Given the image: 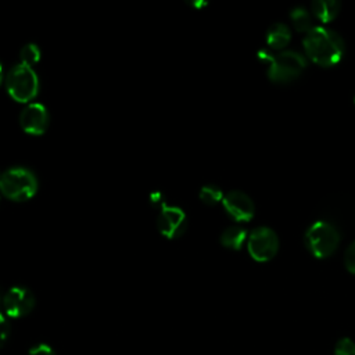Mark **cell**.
I'll list each match as a JSON object with an SVG mask.
<instances>
[{
	"mask_svg": "<svg viewBox=\"0 0 355 355\" xmlns=\"http://www.w3.org/2000/svg\"><path fill=\"white\" fill-rule=\"evenodd\" d=\"M305 55L319 67H333L338 64L345 53L344 39L333 29L313 26L302 39Z\"/></svg>",
	"mask_w": 355,
	"mask_h": 355,
	"instance_id": "obj_1",
	"label": "cell"
},
{
	"mask_svg": "<svg viewBox=\"0 0 355 355\" xmlns=\"http://www.w3.org/2000/svg\"><path fill=\"white\" fill-rule=\"evenodd\" d=\"M258 57L266 65L269 80L280 85L298 79L308 65L306 57L295 50H283L277 54L270 50H261Z\"/></svg>",
	"mask_w": 355,
	"mask_h": 355,
	"instance_id": "obj_2",
	"label": "cell"
},
{
	"mask_svg": "<svg viewBox=\"0 0 355 355\" xmlns=\"http://www.w3.org/2000/svg\"><path fill=\"white\" fill-rule=\"evenodd\" d=\"M36 175L25 166H11L0 176V193L11 201L31 200L37 191Z\"/></svg>",
	"mask_w": 355,
	"mask_h": 355,
	"instance_id": "obj_3",
	"label": "cell"
},
{
	"mask_svg": "<svg viewBox=\"0 0 355 355\" xmlns=\"http://www.w3.org/2000/svg\"><path fill=\"white\" fill-rule=\"evenodd\" d=\"M304 243L315 258L324 259L333 255L338 248L340 233L334 225L326 220H316L306 229Z\"/></svg>",
	"mask_w": 355,
	"mask_h": 355,
	"instance_id": "obj_4",
	"label": "cell"
},
{
	"mask_svg": "<svg viewBox=\"0 0 355 355\" xmlns=\"http://www.w3.org/2000/svg\"><path fill=\"white\" fill-rule=\"evenodd\" d=\"M39 76L32 67L17 64L6 75V89L18 103H29L39 93Z\"/></svg>",
	"mask_w": 355,
	"mask_h": 355,
	"instance_id": "obj_5",
	"label": "cell"
},
{
	"mask_svg": "<svg viewBox=\"0 0 355 355\" xmlns=\"http://www.w3.org/2000/svg\"><path fill=\"white\" fill-rule=\"evenodd\" d=\"M247 250L252 259L268 262L273 259L279 251V237L270 227L258 226L248 234Z\"/></svg>",
	"mask_w": 355,
	"mask_h": 355,
	"instance_id": "obj_6",
	"label": "cell"
},
{
	"mask_svg": "<svg viewBox=\"0 0 355 355\" xmlns=\"http://www.w3.org/2000/svg\"><path fill=\"white\" fill-rule=\"evenodd\" d=\"M33 293L24 286L11 287L3 298V309L10 318H24L35 308Z\"/></svg>",
	"mask_w": 355,
	"mask_h": 355,
	"instance_id": "obj_7",
	"label": "cell"
},
{
	"mask_svg": "<svg viewBox=\"0 0 355 355\" xmlns=\"http://www.w3.org/2000/svg\"><path fill=\"white\" fill-rule=\"evenodd\" d=\"M187 218L183 209L173 205H164L157 216V229L158 232L168 237L176 239L186 232Z\"/></svg>",
	"mask_w": 355,
	"mask_h": 355,
	"instance_id": "obj_8",
	"label": "cell"
},
{
	"mask_svg": "<svg viewBox=\"0 0 355 355\" xmlns=\"http://www.w3.org/2000/svg\"><path fill=\"white\" fill-rule=\"evenodd\" d=\"M222 205L226 214L236 222H248L255 215V205L248 194L240 190H230L223 196Z\"/></svg>",
	"mask_w": 355,
	"mask_h": 355,
	"instance_id": "obj_9",
	"label": "cell"
},
{
	"mask_svg": "<svg viewBox=\"0 0 355 355\" xmlns=\"http://www.w3.org/2000/svg\"><path fill=\"white\" fill-rule=\"evenodd\" d=\"M50 123L46 107L40 103H29L19 114V125L22 130L32 136L43 135Z\"/></svg>",
	"mask_w": 355,
	"mask_h": 355,
	"instance_id": "obj_10",
	"label": "cell"
},
{
	"mask_svg": "<svg viewBox=\"0 0 355 355\" xmlns=\"http://www.w3.org/2000/svg\"><path fill=\"white\" fill-rule=\"evenodd\" d=\"M265 39H266V44L272 50L283 51L291 40V32H290L288 25H286L283 22L272 24L266 31Z\"/></svg>",
	"mask_w": 355,
	"mask_h": 355,
	"instance_id": "obj_11",
	"label": "cell"
},
{
	"mask_svg": "<svg viewBox=\"0 0 355 355\" xmlns=\"http://www.w3.org/2000/svg\"><path fill=\"white\" fill-rule=\"evenodd\" d=\"M340 1L337 0H315L311 3V14L323 24H329L337 18L340 12Z\"/></svg>",
	"mask_w": 355,
	"mask_h": 355,
	"instance_id": "obj_12",
	"label": "cell"
},
{
	"mask_svg": "<svg viewBox=\"0 0 355 355\" xmlns=\"http://www.w3.org/2000/svg\"><path fill=\"white\" fill-rule=\"evenodd\" d=\"M247 239H248L247 230L237 225L226 227L219 237L220 244L229 250H240L243 244L247 241Z\"/></svg>",
	"mask_w": 355,
	"mask_h": 355,
	"instance_id": "obj_13",
	"label": "cell"
},
{
	"mask_svg": "<svg viewBox=\"0 0 355 355\" xmlns=\"http://www.w3.org/2000/svg\"><path fill=\"white\" fill-rule=\"evenodd\" d=\"M290 19L293 26L295 28L297 32L300 33H308L312 28V14L302 6H297L290 11Z\"/></svg>",
	"mask_w": 355,
	"mask_h": 355,
	"instance_id": "obj_14",
	"label": "cell"
},
{
	"mask_svg": "<svg viewBox=\"0 0 355 355\" xmlns=\"http://www.w3.org/2000/svg\"><path fill=\"white\" fill-rule=\"evenodd\" d=\"M223 193L216 184H205L201 187L198 197L205 205H215L223 200Z\"/></svg>",
	"mask_w": 355,
	"mask_h": 355,
	"instance_id": "obj_15",
	"label": "cell"
},
{
	"mask_svg": "<svg viewBox=\"0 0 355 355\" xmlns=\"http://www.w3.org/2000/svg\"><path fill=\"white\" fill-rule=\"evenodd\" d=\"M21 64L32 67L40 60V49L35 43H26L19 51Z\"/></svg>",
	"mask_w": 355,
	"mask_h": 355,
	"instance_id": "obj_16",
	"label": "cell"
},
{
	"mask_svg": "<svg viewBox=\"0 0 355 355\" xmlns=\"http://www.w3.org/2000/svg\"><path fill=\"white\" fill-rule=\"evenodd\" d=\"M334 355H355V341L349 337H341L334 345Z\"/></svg>",
	"mask_w": 355,
	"mask_h": 355,
	"instance_id": "obj_17",
	"label": "cell"
},
{
	"mask_svg": "<svg viewBox=\"0 0 355 355\" xmlns=\"http://www.w3.org/2000/svg\"><path fill=\"white\" fill-rule=\"evenodd\" d=\"M344 265H345V269L355 275V240L347 247L345 250V254H344Z\"/></svg>",
	"mask_w": 355,
	"mask_h": 355,
	"instance_id": "obj_18",
	"label": "cell"
},
{
	"mask_svg": "<svg viewBox=\"0 0 355 355\" xmlns=\"http://www.w3.org/2000/svg\"><path fill=\"white\" fill-rule=\"evenodd\" d=\"M10 331H11L10 322H8L7 316L3 312H0V348L7 343V340L10 337Z\"/></svg>",
	"mask_w": 355,
	"mask_h": 355,
	"instance_id": "obj_19",
	"label": "cell"
},
{
	"mask_svg": "<svg viewBox=\"0 0 355 355\" xmlns=\"http://www.w3.org/2000/svg\"><path fill=\"white\" fill-rule=\"evenodd\" d=\"M28 355H55L54 349L49 345V344H44V343H39L36 345H33L31 349H29V354Z\"/></svg>",
	"mask_w": 355,
	"mask_h": 355,
	"instance_id": "obj_20",
	"label": "cell"
},
{
	"mask_svg": "<svg viewBox=\"0 0 355 355\" xmlns=\"http://www.w3.org/2000/svg\"><path fill=\"white\" fill-rule=\"evenodd\" d=\"M1 80H3V67L0 64V85H1Z\"/></svg>",
	"mask_w": 355,
	"mask_h": 355,
	"instance_id": "obj_21",
	"label": "cell"
},
{
	"mask_svg": "<svg viewBox=\"0 0 355 355\" xmlns=\"http://www.w3.org/2000/svg\"><path fill=\"white\" fill-rule=\"evenodd\" d=\"M3 298H4V294H1V291H0V308L3 306Z\"/></svg>",
	"mask_w": 355,
	"mask_h": 355,
	"instance_id": "obj_22",
	"label": "cell"
},
{
	"mask_svg": "<svg viewBox=\"0 0 355 355\" xmlns=\"http://www.w3.org/2000/svg\"><path fill=\"white\" fill-rule=\"evenodd\" d=\"M354 104H355V97H354Z\"/></svg>",
	"mask_w": 355,
	"mask_h": 355,
	"instance_id": "obj_23",
	"label": "cell"
},
{
	"mask_svg": "<svg viewBox=\"0 0 355 355\" xmlns=\"http://www.w3.org/2000/svg\"><path fill=\"white\" fill-rule=\"evenodd\" d=\"M0 176H1V173H0Z\"/></svg>",
	"mask_w": 355,
	"mask_h": 355,
	"instance_id": "obj_24",
	"label": "cell"
}]
</instances>
